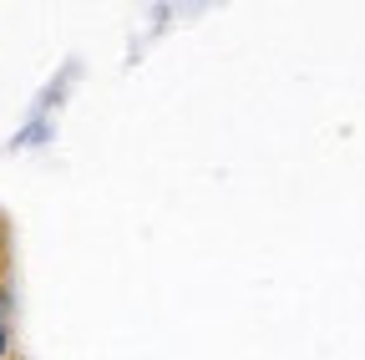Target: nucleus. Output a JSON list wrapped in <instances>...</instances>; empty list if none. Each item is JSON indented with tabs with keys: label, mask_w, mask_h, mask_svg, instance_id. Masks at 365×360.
I'll return each instance as SVG.
<instances>
[{
	"label": "nucleus",
	"mask_w": 365,
	"mask_h": 360,
	"mask_svg": "<svg viewBox=\"0 0 365 360\" xmlns=\"http://www.w3.org/2000/svg\"><path fill=\"white\" fill-rule=\"evenodd\" d=\"M0 360H11V320H0Z\"/></svg>",
	"instance_id": "1"
}]
</instances>
